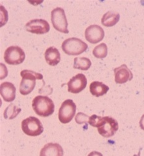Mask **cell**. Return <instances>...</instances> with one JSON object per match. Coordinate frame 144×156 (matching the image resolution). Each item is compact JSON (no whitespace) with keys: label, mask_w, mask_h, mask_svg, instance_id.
I'll list each match as a JSON object with an SVG mask.
<instances>
[{"label":"cell","mask_w":144,"mask_h":156,"mask_svg":"<svg viewBox=\"0 0 144 156\" xmlns=\"http://www.w3.org/2000/svg\"><path fill=\"white\" fill-rule=\"evenodd\" d=\"M22 80L20 84V93L23 95H27L31 93L36 85V80H43V75L31 70L24 69L20 72Z\"/></svg>","instance_id":"1"},{"label":"cell","mask_w":144,"mask_h":156,"mask_svg":"<svg viewBox=\"0 0 144 156\" xmlns=\"http://www.w3.org/2000/svg\"><path fill=\"white\" fill-rule=\"evenodd\" d=\"M32 108L37 115L42 117H48L54 112V104L47 96L37 95L32 101Z\"/></svg>","instance_id":"2"},{"label":"cell","mask_w":144,"mask_h":156,"mask_svg":"<svg viewBox=\"0 0 144 156\" xmlns=\"http://www.w3.org/2000/svg\"><path fill=\"white\" fill-rule=\"evenodd\" d=\"M63 51L68 55H79L85 52L87 48V44L81 39L72 37L65 40L61 45Z\"/></svg>","instance_id":"3"},{"label":"cell","mask_w":144,"mask_h":156,"mask_svg":"<svg viewBox=\"0 0 144 156\" xmlns=\"http://www.w3.org/2000/svg\"><path fill=\"white\" fill-rule=\"evenodd\" d=\"M98 133L104 138H110L118 130L119 125L116 120L111 116L101 117L97 126Z\"/></svg>","instance_id":"4"},{"label":"cell","mask_w":144,"mask_h":156,"mask_svg":"<svg viewBox=\"0 0 144 156\" xmlns=\"http://www.w3.org/2000/svg\"><path fill=\"white\" fill-rule=\"evenodd\" d=\"M21 127L23 132L29 136H37L44 132L42 122L35 116H29L23 120Z\"/></svg>","instance_id":"5"},{"label":"cell","mask_w":144,"mask_h":156,"mask_svg":"<svg viewBox=\"0 0 144 156\" xmlns=\"http://www.w3.org/2000/svg\"><path fill=\"white\" fill-rule=\"evenodd\" d=\"M51 20L53 27L58 31L68 34V23L65 10L61 8H56L51 11Z\"/></svg>","instance_id":"6"},{"label":"cell","mask_w":144,"mask_h":156,"mask_svg":"<svg viewBox=\"0 0 144 156\" xmlns=\"http://www.w3.org/2000/svg\"><path fill=\"white\" fill-rule=\"evenodd\" d=\"M26 54L24 50L18 46H11L5 52L4 59L5 62L11 65H18L24 62Z\"/></svg>","instance_id":"7"},{"label":"cell","mask_w":144,"mask_h":156,"mask_svg":"<svg viewBox=\"0 0 144 156\" xmlns=\"http://www.w3.org/2000/svg\"><path fill=\"white\" fill-rule=\"evenodd\" d=\"M76 112V105L71 99H67L61 104L59 112L58 119L61 123L66 124L71 122Z\"/></svg>","instance_id":"8"},{"label":"cell","mask_w":144,"mask_h":156,"mask_svg":"<svg viewBox=\"0 0 144 156\" xmlns=\"http://www.w3.org/2000/svg\"><path fill=\"white\" fill-rule=\"evenodd\" d=\"M27 32L35 34H44L50 31V26L48 23L44 19H32L26 24Z\"/></svg>","instance_id":"9"},{"label":"cell","mask_w":144,"mask_h":156,"mask_svg":"<svg viewBox=\"0 0 144 156\" xmlns=\"http://www.w3.org/2000/svg\"><path fill=\"white\" fill-rule=\"evenodd\" d=\"M87 84V80L86 76L79 73L72 77L68 83V90L71 93L78 94L85 89Z\"/></svg>","instance_id":"10"},{"label":"cell","mask_w":144,"mask_h":156,"mask_svg":"<svg viewBox=\"0 0 144 156\" xmlns=\"http://www.w3.org/2000/svg\"><path fill=\"white\" fill-rule=\"evenodd\" d=\"M105 37V32L100 26L91 25L88 27L85 32L86 40L93 44L101 42Z\"/></svg>","instance_id":"11"},{"label":"cell","mask_w":144,"mask_h":156,"mask_svg":"<svg viewBox=\"0 0 144 156\" xmlns=\"http://www.w3.org/2000/svg\"><path fill=\"white\" fill-rule=\"evenodd\" d=\"M114 73L115 82L117 84H125L128 81H131L133 78L132 73L125 64L114 68Z\"/></svg>","instance_id":"12"},{"label":"cell","mask_w":144,"mask_h":156,"mask_svg":"<svg viewBox=\"0 0 144 156\" xmlns=\"http://www.w3.org/2000/svg\"><path fill=\"white\" fill-rule=\"evenodd\" d=\"M16 87L11 83L5 82L0 86V93L5 102L14 101L16 99Z\"/></svg>","instance_id":"13"},{"label":"cell","mask_w":144,"mask_h":156,"mask_svg":"<svg viewBox=\"0 0 144 156\" xmlns=\"http://www.w3.org/2000/svg\"><path fill=\"white\" fill-rule=\"evenodd\" d=\"M40 156H63V149L58 143H50L40 151Z\"/></svg>","instance_id":"14"},{"label":"cell","mask_w":144,"mask_h":156,"mask_svg":"<svg viewBox=\"0 0 144 156\" xmlns=\"http://www.w3.org/2000/svg\"><path fill=\"white\" fill-rule=\"evenodd\" d=\"M47 63L52 66L57 65L61 61V55L59 50L54 47H50L45 52Z\"/></svg>","instance_id":"15"},{"label":"cell","mask_w":144,"mask_h":156,"mask_svg":"<svg viewBox=\"0 0 144 156\" xmlns=\"http://www.w3.org/2000/svg\"><path fill=\"white\" fill-rule=\"evenodd\" d=\"M120 15L118 12L108 11L101 18V24L105 27H110L116 25L119 21Z\"/></svg>","instance_id":"16"},{"label":"cell","mask_w":144,"mask_h":156,"mask_svg":"<svg viewBox=\"0 0 144 156\" xmlns=\"http://www.w3.org/2000/svg\"><path fill=\"white\" fill-rule=\"evenodd\" d=\"M110 88L108 86L99 81H93L90 84V92L93 96L97 97L106 94Z\"/></svg>","instance_id":"17"},{"label":"cell","mask_w":144,"mask_h":156,"mask_svg":"<svg viewBox=\"0 0 144 156\" xmlns=\"http://www.w3.org/2000/svg\"><path fill=\"white\" fill-rule=\"evenodd\" d=\"M92 65V62L86 57H77L74 58V69H78L82 71L88 70Z\"/></svg>","instance_id":"18"},{"label":"cell","mask_w":144,"mask_h":156,"mask_svg":"<svg viewBox=\"0 0 144 156\" xmlns=\"http://www.w3.org/2000/svg\"><path fill=\"white\" fill-rule=\"evenodd\" d=\"M20 112H21V108L17 107L13 104H11L4 112V118L6 120H12L16 118Z\"/></svg>","instance_id":"19"},{"label":"cell","mask_w":144,"mask_h":156,"mask_svg":"<svg viewBox=\"0 0 144 156\" xmlns=\"http://www.w3.org/2000/svg\"><path fill=\"white\" fill-rule=\"evenodd\" d=\"M93 55L97 58H104L108 54V47L105 43H101L93 50Z\"/></svg>","instance_id":"20"},{"label":"cell","mask_w":144,"mask_h":156,"mask_svg":"<svg viewBox=\"0 0 144 156\" xmlns=\"http://www.w3.org/2000/svg\"><path fill=\"white\" fill-rule=\"evenodd\" d=\"M90 116L82 112H79L76 117H75V120L77 124H83V123H86L89 122Z\"/></svg>","instance_id":"21"},{"label":"cell","mask_w":144,"mask_h":156,"mask_svg":"<svg viewBox=\"0 0 144 156\" xmlns=\"http://www.w3.org/2000/svg\"><path fill=\"white\" fill-rule=\"evenodd\" d=\"M100 116H97V115H92L91 116H90L89 120V123L93 127H96L101 119Z\"/></svg>","instance_id":"22"},{"label":"cell","mask_w":144,"mask_h":156,"mask_svg":"<svg viewBox=\"0 0 144 156\" xmlns=\"http://www.w3.org/2000/svg\"><path fill=\"white\" fill-rule=\"evenodd\" d=\"M139 125L140 127L142 130H144V114L142 116L139 122Z\"/></svg>","instance_id":"23"},{"label":"cell","mask_w":144,"mask_h":156,"mask_svg":"<svg viewBox=\"0 0 144 156\" xmlns=\"http://www.w3.org/2000/svg\"><path fill=\"white\" fill-rule=\"evenodd\" d=\"M88 156H103V154L97 151H92L88 155Z\"/></svg>","instance_id":"24"},{"label":"cell","mask_w":144,"mask_h":156,"mask_svg":"<svg viewBox=\"0 0 144 156\" xmlns=\"http://www.w3.org/2000/svg\"><path fill=\"white\" fill-rule=\"evenodd\" d=\"M140 152H140V151H139L138 154H137V155H136V154H134V156H140Z\"/></svg>","instance_id":"25"}]
</instances>
